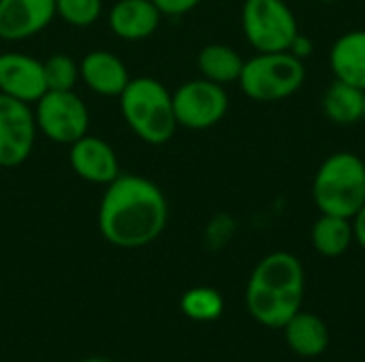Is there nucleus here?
<instances>
[{"label": "nucleus", "mask_w": 365, "mask_h": 362, "mask_svg": "<svg viewBox=\"0 0 365 362\" xmlns=\"http://www.w3.org/2000/svg\"><path fill=\"white\" fill-rule=\"evenodd\" d=\"M364 90L344 81H334L323 96V111L327 119L340 126H351L364 117Z\"/></svg>", "instance_id": "6ab92c4d"}, {"label": "nucleus", "mask_w": 365, "mask_h": 362, "mask_svg": "<svg viewBox=\"0 0 365 362\" xmlns=\"http://www.w3.org/2000/svg\"><path fill=\"white\" fill-rule=\"evenodd\" d=\"M169 220L163 190L141 175H118L105 186L98 205V230L103 239L122 250L154 243Z\"/></svg>", "instance_id": "f257e3e1"}, {"label": "nucleus", "mask_w": 365, "mask_h": 362, "mask_svg": "<svg viewBox=\"0 0 365 362\" xmlns=\"http://www.w3.org/2000/svg\"><path fill=\"white\" fill-rule=\"evenodd\" d=\"M158 11L163 15H169V17H180V15H186L188 11H192L201 0H152Z\"/></svg>", "instance_id": "393cba45"}, {"label": "nucleus", "mask_w": 365, "mask_h": 362, "mask_svg": "<svg viewBox=\"0 0 365 362\" xmlns=\"http://www.w3.org/2000/svg\"><path fill=\"white\" fill-rule=\"evenodd\" d=\"M351 220H353V235H355V241L365 250V203L364 207H361Z\"/></svg>", "instance_id": "bb28decb"}, {"label": "nucleus", "mask_w": 365, "mask_h": 362, "mask_svg": "<svg viewBox=\"0 0 365 362\" xmlns=\"http://www.w3.org/2000/svg\"><path fill=\"white\" fill-rule=\"evenodd\" d=\"M242 28L259 53L289 51L293 38L299 34L295 15L282 0H246Z\"/></svg>", "instance_id": "39448f33"}, {"label": "nucleus", "mask_w": 365, "mask_h": 362, "mask_svg": "<svg viewBox=\"0 0 365 362\" xmlns=\"http://www.w3.org/2000/svg\"><path fill=\"white\" fill-rule=\"evenodd\" d=\"M314 203L321 213L353 218L365 203V162L351 154H331L314 177Z\"/></svg>", "instance_id": "7ed1b4c3"}, {"label": "nucleus", "mask_w": 365, "mask_h": 362, "mask_svg": "<svg viewBox=\"0 0 365 362\" xmlns=\"http://www.w3.org/2000/svg\"><path fill=\"white\" fill-rule=\"evenodd\" d=\"M312 49H314V43H312L308 36H304V34H297V36L293 38L291 47H289V51H291L293 55H297L299 60L308 58V55L312 53Z\"/></svg>", "instance_id": "a878e982"}, {"label": "nucleus", "mask_w": 365, "mask_h": 362, "mask_svg": "<svg viewBox=\"0 0 365 362\" xmlns=\"http://www.w3.org/2000/svg\"><path fill=\"white\" fill-rule=\"evenodd\" d=\"M79 79L86 87L105 98H118L130 81L126 64L107 49H94L79 62Z\"/></svg>", "instance_id": "f8f14e48"}, {"label": "nucleus", "mask_w": 365, "mask_h": 362, "mask_svg": "<svg viewBox=\"0 0 365 362\" xmlns=\"http://www.w3.org/2000/svg\"><path fill=\"white\" fill-rule=\"evenodd\" d=\"M0 92L34 105L47 92L43 62L19 51L0 53Z\"/></svg>", "instance_id": "1a4fd4ad"}, {"label": "nucleus", "mask_w": 365, "mask_h": 362, "mask_svg": "<svg viewBox=\"0 0 365 362\" xmlns=\"http://www.w3.org/2000/svg\"><path fill=\"white\" fill-rule=\"evenodd\" d=\"M302 294H278L255 286L246 288L248 314L267 329H282L297 312H302Z\"/></svg>", "instance_id": "2eb2a0df"}, {"label": "nucleus", "mask_w": 365, "mask_h": 362, "mask_svg": "<svg viewBox=\"0 0 365 362\" xmlns=\"http://www.w3.org/2000/svg\"><path fill=\"white\" fill-rule=\"evenodd\" d=\"M79 362H113V361H109V358H86V361H79Z\"/></svg>", "instance_id": "cd10ccee"}, {"label": "nucleus", "mask_w": 365, "mask_h": 362, "mask_svg": "<svg viewBox=\"0 0 365 362\" xmlns=\"http://www.w3.org/2000/svg\"><path fill=\"white\" fill-rule=\"evenodd\" d=\"M56 17V0H0V38L28 41Z\"/></svg>", "instance_id": "9d476101"}, {"label": "nucleus", "mask_w": 365, "mask_h": 362, "mask_svg": "<svg viewBox=\"0 0 365 362\" xmlns=\"http://www.w3.org/2000/svg\"><path fill=\"white\" fill-rule=\"evenodd\" d=\"M47 90H73L79 81V64L66 53H53L43 60Z\"/></svg>", "instance_id": "4be33fe9"}, {"label": "nucleus", "mask_w": 365, "mask_h": 362, "mask_svg": "<svg viewBox=\"0 0 365 362\" xmlns=\"http://www.w3.org/2000/svg\"><path fill=\"white\" fill-rule=\"evenodd\" d=\"M319 2H336V0H319Z\"/></svg>", "instance_id": "c756f323"}, {"label": "nucleus", "mask_w": 365, "mask_h": 362, "mask_svg": "<svg viewBox=\"0 0 365 362\" xmlns=\"http://www.w3.org/2000/svg\"><path fill=\"white\" fill-rule=\"evenodd\" d=\"M329 64L338 81L365 92V30L342 34L331 47Z\"/></svg>", "instance_id": "dca6fc26"}, {"label": "nucleus", "mask_w": 365, "mask_h": 362, "mask_svg": "<svg viewBox=\"0 0 365 362\" xmlns=\"http://www.w3.org/2000/svg\"><path fill=\"white\" fill-rule=\"evenodd\" d=\"M180 307H182V314L195 322H214L220 318L225 309V301L218 290L199 286V288H190L188 292H184Z\"/></svg>", "instance_id": "412c9836"}, {"label": "nucleus", "mask_w": 365, "mask_h": 362, "mask_svg": "<svg viewBox=\"0 0 365 362\" xmlns=\"http://www.w3.org/2000/svg\"><path fill=\"white\" fill-rule=\"evenodd\" d=\"M197 66H199L203 79L214 81L218 85H225V83L240 79V73L244 68V60L240 58V53L233 47L212 43L199 51Z\"/></svg>", "instance_id": "a211bd4d"}, {"label": "nucleus", "mask_w": 365, "mask_h": 362, "mask_svg": "<svg viewBox=\"0 0 365 362\" xmlns=\"http://www.w3.org/2000/svg\"><path fill=\"white\" fill-rule=\"evenodd\" d=\"M287 346L302 358H317L329 348L327 324L308 312H297L284 326Z\"/></svg>", "instance_id": "f3484780"}, {"label": "nucleus", "mask_w": 365, "mask_h": 362, "mask_svg": "<svg viewBox=\"0 0 365 362\" xmlns=\"http://www.w3.org/2000/svg\"><path fill=\"white\" fill-rule=\"evenodd\" d=\"M171 96L178 126L190 130H205L216 126L229 109L227 90L203 77L182 83Z\"/></svg>", "instance_id": "0eeeda50"}, {"label": "nucleus", "mask_w": 365, "mask_h": 362, "mask_svg": "<svg viewBox=\"0 0 365 362\" xmlns=\"http://www.w3.org/2000/svg\"><path fill=\"white\" fill-rule=\"evenodd\" d=\"M163 13L152 0H118L109 9V30L122 41H145L160 26Z\"/></svg>", "instance_id": "4468645a"}, {"label": "nucleus", "mask_w": 365, "mask_h": 362, "mask_svg": "<svg viewBox=\"0 0 365 362\" xmlns=\"http://www.w3.org/2000/svg\"><path fill=\"white\" fill-rule=\"evenodd\" d=\"M103 0H56V17H62L68 26L88 28L101 19Z\"/></svg>", "instance_id": "5701e85b"}, {"label": "nucleus", "mask_w": 365, "mask_h": 362, "mask_svg": "<svg viewBox=\"0 0 365 362\" xmlns=\"http://www.w3.org/2000/svg\"><path fill=\"white\" fill-rule=\"evenodd\" d=\"M248 286L278 292V294H302L304 297V267L299 258L289 252H274L265 256L252 271Z\"/></svg>", "instance_id": "ddd939ff"}, {"label": "nucleus", "mask_w": 365, "mask_h": 362, "mask_svg": "<svg viewBox=\"0 0 365 362\" xmlns=\"http://www.w3.org/2000/svg\"><path fill=\"white\" fill-rule=\"evenodd\" d=\"M120 98L128 128L148 145H165L178 130L171 92L154 77L130 79Z\"/></svg>", "instance_id": "f03ea898"}, {"label": "nucleus", "mask_w": 365, "mask_h": 362, "mask_svg": "<svg viewBox=\"0 0 365 362\" xmlns=\"http://www.w3.org/2000/svg\"><path fill=\"white\" fill-rule=\"evenodd\" d=\"M306 79L304 60L291 51L259 53L244 62L240 87L246 96L261 102H274L295 94Z\"/></svg>", "instance_id": "20e7f679"}, {"label": "nucleus", "mask_w": 365, "mask_h": 362, "mask_svg": "<svg viewBox=\"0 0 365 362\" xmlns=\"http://www.w3.org/2000/svg\"><path fill=\"white\" fill-rule=\"evenodd\" d=\"M353 239L355 235H353V224L349 218L323 213L312 228V245L319 254L327 258L342 256L351 247Z\"/></svg>", "instance_id": "aec40b11"}, {"label": "nucleus", "mask_w": 365, "mask_h": 362, "mask_svg": "<svg viewBox=\"0 0 365 362\" xmlns=\"http://www.w3.org/2000/svg\"><path fill=\"white\" fill-rule=\"evenodd\" d=\"M231 233H233V220L227 218V215H218L216 220H212V224L207 228V241L214 247H218V245L227 243Z\"/></svg>", "instance_id": "b1692460"}, {"label": "nucleus", "mask_w": 365, "mask_h": 362, "mask_svg": "<svg viewBox=\"0 0 365 362\" xmlns=\"http://www.w3.org/2000/svg\"><path fill=\"white\" fill-rule=\"evenodd\" d=\"M68 162L77 177L88 183L109 186L120 175V160L115 149L101 137L83 134L71 145Z\"/></svg>", "instance_id": "9b49d317"}, {"label": "nucleus", "mask_w": 365, "mask_h": 362, "mask_svg": "<svg viewBox=\"0 0 365 362\" xmlns=\"http://www.w3.org/2000/svg\"><path fill=\"white\" fill-rule=\"evenodd\" d=\"M34 122L51 143L73 145L88 134L90 111L75 90H47L34 105Z\"/></svg>", "instance_id": "423d86ee"}, {"label": "nucleus", "mask_w": 365, "mask_h": 362, "mask_svg": "<svg viewBox=\"0 0 365 362\" xmlns=\"http://www.w3.org/2000/svg\"><path fill=\"white\" fill-rule=\"evenodd\" d=\"M361 122H365V94H364V117H361Z\"/></svg>", "instance_id": "c85d7f7f"}, {"label": "nucleus", "mask_w": 365, "mask_h": 362, "mask_svg": "<svg viewBox=\"0 0 365 362\" xmlns=\"http://www.w3.org/2000/svg\"><path fill=\"white\" fill-rule=\"evenodd\" d=\"M36 132L32 105L0 92V166L15 169L24 164L34 149Z\"/></svg>", "instance_id": "6e6552de"}]
</instances>
